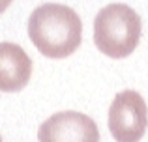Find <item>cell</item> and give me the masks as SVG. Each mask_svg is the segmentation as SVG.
I'll return each instance as SVG.
<instances>
[{
	"label": "cell",
	"instance_id": "4",
	"mask_svg": "<svg viewBox=\"0 0 148 142\" xmlns=\"http://www.w3.org/2000/svg\"><path fill=\"white\" fill-rule=\"evenodd\" d=\"M40 142H99V129L90 116L75 110L56 112L40 125Z\"/></svg>",
	"mask_w": 148,
	"mask_h": 142
},
{
	"label": "cell",
	"instance_id": "7",
	"mask_svg": "<svg viewBox=\"0 0 148 142\" xmlns=\"http://www.w3.org/2000/svg\"><path fill=\"white\" fill-rule=\"evenodd\" d=\"M0 142H2V137H0Z\"/></svg>",
	"mask_w": 148,
	"mask_h": 142
},
{
	"label": "cell",
	"instance_id": "1",
	"mask_svg": "<svg viewBox=\"0 0 148 142\" xmlns=\"http://www.w3.org/2000/svg\"><path fill=\"white\" fill-rule=\"evenodd\" d=\"M28 36L40 54L47 58H68L83 39L81 17L64 4H43L28 19Z\"/></svg>",
	"mask_w": 148,
	"mask_h": 142
},
{
	"label": "cell",
	"instance_id": "2",
	"mask_svg": "<svg viewBox=\"0 0 148 142\" xmlns=\"http://www.w3.org/2000/svg\"><path fill=\"white\" fill-rule=\"evenodd\" d=\"M141 17L127 4H109L94 21V43L109 58H126L141 39Z\"/></svg>",
	"mask_w": 148,
	"mask_h": 142
},
{
	"label": "cell",
	"instance_id": "6",
	"mask_svg": "<svg viewBox=\"0 0 148 142\" xmlns=\"http://www.w3.org/2000/svg\"><path fill=\"white\" fill-rule=\"evenodd\" d=\"M10 4H11V0H0V13H4L10 7Z\"/></svg>",
	"mask_w": 148,
	"mask_h": 142
},
{
	"label": "cell",
	"instance_id": "5",
	"mask_svg": "<svg viewBox=\"0 0 148 142\" xmlns=\"http://www.w3.org/2000/svg\"><path fill=\"white\" fill-rule=\"evenodd\" d=\"M32 60L15 43H0V92H19L28 84Z\"/></svg>",
	"mask_w": 148,
	"mask_h": 142
},
{
	"label": "cell",
	"instance_id": "3",
	"mask_svg": "<svg viewBox=\"0 0 148 142\" xmlns=\"http://www.w3.org/2000/svg\"><path fill=\"white\" fill-rule=\"evenodd\" d=\"M148 127V109L143 95L124 90L114 95L109 109V129L116 142H139Z\"/></svg>",
	"mask_w": 148,
	"mask_h": 142
}]
</instances>
